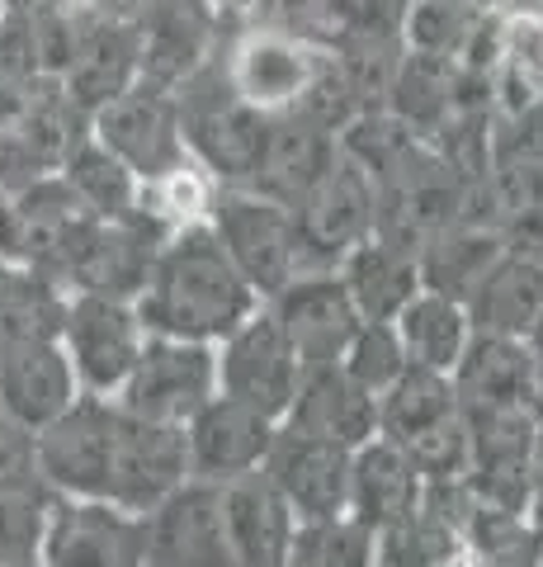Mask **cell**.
Segmentation results:
<instances>
[{
	"instance_id": "6da1fadb",
	"label": "cell",
	"mask_w": 543,
	"mask_h": 567,
	"mask_svg": "<svg viewBox=\"0 0 543 567\" xmlns=\"http://www.w3.org/2000/svg\"><path fill=\"white\" fill-rule=\"evenodd\" d=\"M33 458L52 496L104 502L128 516H147L175 487L189 483L185 431L137 421L114 398L81 393L33 435Z\"/></svg>"
},
{
	"instance_id": "7a4b0ae2",
	"label": "cell",
	"mask_w": 543,
	"mask_h": 567,
	"mask_svg": "<svg viewBox=\"0 0 543 567\" xmlns=\"http://www.w3.org/2000/svg\"><path fill=\"white\" fill-rule=\"evenodd\" d=\"M147 336H175V341L218 346L227 341L251 312H260V298L232 256L222 251L218 233L208 223H189L156 246L147 284L133 298Z\"/></svg>"
},
{
	"instance_id": "3957f363",
	"label": "cell",
	"mask_w": 543,
	"mask_h": 567,
	"mask_svg": "<svg viewBox=\"0 0 543 567\" xmlns=\"http://www.w3.org/2000/svg\"><path fill=\"white\" fill-rule=\"evenodd\" d=\"M222 20V14H218ZM218 66L227 85L237 91L241 104H251L265 118H293L307 110V100L317 95V85L331 76L336 52L307 39H293L284 29L255 24L247 14H237V29H218Z\"/></svg>"
},
{
	"instance_id": "277c9868",
	"label": "cell",
	"mask_w": 543,
	"mask_h": 567,
	"mask_svg": "<svg viewBox=\"0 0 543 567\" xmlns=\"http://www.w3.org/2000/svg\"><path fill=\"white\" fill-rule=\"evenodd\" d=\"M175 114H180V137H185L189 162H199L222 189H247L255 181L274 118L255 114L251 104L237 100L218 58H208L175 91Z\"/></svg>"
},
{
	"instance_id": "5b68a950",
	"label": "cell",
	"mask_w": 543,
	"mask_h": 567,
	"mask_svg": "<svg viewBox=\"0 0 543 567\" xmlns=\"http://www.w3.org/2000/svg\"><path fill=\"white\" fill-rule=\"evenodd\" d=\"M208 227L218 233L222 251L232 256L241 279L255 289L260 303H270L279 289H289L293 279H303L326 265L312 256V246L297 227V213L289 204L270 199L255 189H218Z\"/></svg>"
},
{
	"instance_id": "8992f818",
	"label": "cell",
	"mask_w": 543,
	"mask_h": 567,
	"mask_svg": "<svg viewBox=\"0 0 543 567\" xmlns=\"http://www.w3.org/2000/svg\"><path fill=\"white\" fill-rule=\"evenodd\" d=\"M58 341L72 360V374L85 398H118L137 360H143L147 327L128 298L66 293Z\"/></svg>"
},
{
	"instance_id": "52a82bcc",
	"label": "cell",
	"mask_w": 543,
	"mask_h": 567,
	"mask_svg": "<svg viewBox=\"0 0 543 567\" xmlns=\"http://www.w3.org/2000/svg\"><path fill=\"white\" fill-rule=\"evenodd\" d=\"M218 398V346L175 341V336H147L143 360L128 374L114 402L137 421L175 425L185 431L189 416Z\"/></svg>"
},
{
	"instance_id": "ba28073f",
	"label": "cell",
	"mask_w": 543,
	"mask_h": 567,
	"mask_svg": "<svg viewBox=\"0 0 543 567\" xmlns=\"http://www.w3.org/2000/svg\"><path fill=\"white\" fill-rule=\"evenodd\" d=\"M91 137L104 152H114L143 185L161 181V175L180 171L189 162L185 137H180V114H175V95L156 91L147 81H137L133 91H124L118 100L104 104V110H95Z\"/></svg>"
},
{
	"instance_id": "9c48e42d",
	"label": "cell",
	"mask_w": 543,
	"mask_h": 567,
	"mask_svg": "<svg viewBox=\"0 0 543 567\" xmlns=\"http://www.w3.org/2000/svg\"><path fill=\"white\" fill-rule=\"evenodd\" d=\"M143 563L147 567H237L222 487L189 477L156 511H147Z\"/></svg>"
},
{
	"instance_id": "30bf717a",
	"label": "cell",
	"mask_w": 543,
	"mask_h": 567,
	"mask_svg": "<svg viewBox=\"0 0 543 567\" xmlns=\"http://www.w3.org/2000/svg\"><path fill=\"white\" fill-rule=\"evenodd\" d=\"M297 374H303V364H297L289 336L279 331L265 303L227 336V341H218V393L255 406V412L270 416L274 425L284 421L289 402L297 393Z\"/></svg>"
},
{
	"instance_id": "8fae6325",
	"label": "cell",
	"mask_w": 543,
	"mask_h": 567,
	"mask_svg": "<svg viewBox=\"0 0 543 567\" xmlns=\"http://www.w3.org/2000/svg\"><path fill=\"white\" fill-rule=\"evenodd\" d=\"M76 398L81 383L58 336H33V331L0 336V416L39 435Z\"/></svg>"
},
{
	"instance_id": "7c38bea8",
	"label": "cell",
	"mask_w": 543,
	"mask_h": 567,
	"mask_svg": "<svg viewBox=\"0 0 543 567\" xmlns=\"http://www.w3.org/2000/svg\"><path fill=\"white\" fill-rule=\"evenodd\" d=\"M33 567H147L143 516H128L104 502L52 496Z\"/></svg>"
},
{
	"instance_id": "4fadbf2b",
	"label": "cell",
	"mask_w": 543,
	"mask_h": 567,
	"mask_svg": "<svg viewBox=\"0 0 543 567\" xmlns=\"http://www.w3.org/2000/svg\"><path fill=\"white\" fill-rule=\"evenodd\" d=\"M349 464H355V450L279 425L260 473L270 477V487L284 496L297 520H322L349 511Z\"/></svg>"
},
{
	"instance_id": "5bb4252c",
	"label": "cell",
	"mask_w": 543,
	"mask_h": 567,
	"mask_svg": "<svg viewBox=\"0 0 543 567\" xmlns=\"http://www.w3.org/2000/svg\"><path fill=\"white\" fill-rule=\"evenodd\" d=\"M293 213H297V227H303L312 256H317L326 270H336V260L345 251H355L359 241L374 237L378 189H374L369 175L341 152L322 181L293 204Z\"/></svg>"
},
{
	"instance_id": "9a60e30c",
	"label": "cell",
	"mask_w": 543,
	"mask_h": 567,
	"mask_svg": "<svg viewBox=\"0 0 543 567\" xmlns=\"http://www.w3.org/2000/svg\"><path fill=\"white\" fill-rule=\"evenodd\" d=\"M270 317L279 331L289 336V346L297 354V364H341V354L349 346V336L359 331L364 317L349 303L345 284L336 270H312L303 279H293L289 289H279L270 298Z\"/></svg>"
},
{
	"instance_id": "2e32d148",
	"label": "cell",
	"mask_w": 543,
	"mask_h": 567,
	"mask_svg": "<svg viewBox=\"0 0 543 567\" xmlns=\"http://www.w3.org/2000/svg\"><path fill=\"white\" fill-rule=\"evenodd\" d=\"M279 425L270 416H260L255 406L232 402V398H213L208 406H199L185 425V458H189V477L199 483H237V477L260 473L270 454Z\"/></svg>"
},
{
	"instance_id": "e0dca14e",
	"label": "cell",
	"mask_w": 543,
	"mask_h": 567,
	"mask_svg": "<svg viewBox=\"0 0 543 567\" xmlns=\"http://www.w3.org/2000/svg\"><path fill=\"white\" fill-rule=\"evenodd\" d=\"M218 10L203 0H147L137 14V48H143V76L156 91H180L195 71L218 52Z\"/></svg>"
},
{
	"instance_id": "ac0fdd59",
	"label": "cell",
	"mask_w": 543,
	"mask_h": 567,
	"mask_svg": "<svg viewBox=\"0 0 543 567\" xmlns=\"http://www.w3.org/2000/svg\"><path fill=\"white\" fill-rule=\"evenodd\" d=\"M279 425L312 440L359 450L378 435V398L364 393L341 364H312L297 374V393Z\"/></svg>"
},
{
	"instance_id": "d6986e66",
	"label": "cell",
	"mask_w": 543,
	"mask_h": 567,
	"mask_svg": "<svg viewBox=\"0 0 543 567\" xmlns=\"http://www.w3.org/2000/svg\"><path fill=\"white\" fill-rule=\"evenodd\" d=\"M449 383H453V398H459V412L530 406L539 393V374L524 341H515V336H487V331H472Z\"/></svg>"
},
{
	"instance_id": "ffe728a7",
	"label": "cell",
	"mask_w": 543,
	"mask_h": 567,
	"mask_svg": "<svg viewBox=\"0 0 543 567\" xmlns=\"http://www.w3.org/2000/svg\"><path fill=\"white\" fill-rule=\"evenodd\" d=\"M143 76V48H137V24H91L76 43L72 62L58 76L62 95L91 118L109 100L133 91Z\"/></svg>"
},
{
	"instance_id": "44dd1931",
	"label": "cell",
	"mask_w": 543,
	"mask_h": 567,
	"mask_svg": "<svg viewBox=\"0 0 543 567\" xmlns=\"http://www.w3.org/2000/svg\"><path fill=\"white\" fill-rule=\"evenodd\" d=\"M420 502H426V477L416 473L411 454L401 445L374 435L369 445L355 450V464H349V516L355 520L378 535V529L420 511Z\"/></svg>"
},
{
	"instance_id": "7402d4cb",
	"label": "cell",
	"mask_w": 543,
	"mask_h": 567,
	"mask_svg": "<svg viewBox=\"0 0 543 567\" xmlns=\"http://www.w3.org/2000/svg\"><path fill=\"white\" fill-rule=\"evenodd\" d=\"M336 275L364 322H397L401 308L420 293L416 251H407V246H397L378 233L369 241H359L355 251H345L336 260Z\"/></svg>"
},
{
	"instance_id": "603a6c76",
	"label": "cell",
	"mask_w": 543,
	"mask_h": 567,
	"mask_svg": "<svg viewBox=\"0 0 543 567\" xmlns=\"http://www.w3.org/2000/svg\"><path fill=\"white\" fill-rule=\"evenodd\" d=\"M222 502H227V529H232L237 567H284L297 516L289 511L284 496L270 487V477L265 473L237 477V483L222 487Z\"/></svg>"
},
{
	"instance_id": "cb8c5ba5",
	"label": "cell",
	"mask_w": 543,
	"mask_h": 567,
	"mask_svg": "<svg viewBox=\"0 0 543 567\" xmlns=\"http://www.w3.org/2000/svg\"><path fill=\"white\" fill-rule=\"evenodd\" d=\"M505 256V241L497 227L487 223H449L445 233H435L426 246L416 251L420 265V289L430 293H445L453 303H468L472 289L487 279V270Z\"/></svg>"
},
{
	"instance_id": "d4e9b609",
	"label": "cell",
	"mask_w": 543,
	"mask_h": 567,
	"mask_svg": "<svg viewBox=\"0 0 543 567\" xmlns=\"http://www.w3.org/2000/svg\"><path fill=\"white\" fill-rule=\"evenodd\" d=\"M463 308H468L472 331L515 336V341H524L534 327V317L543 312V265L530 256L505 251L492 270H487V279L472 289V298Z\"/></svg>"
},
{
	"instance_id": "484cf974",
	"label": "cell",
	"mask_w": 543,
	"mask_h": 567,
	"mask_svg": "<svg viewBox=\"0 0 543 567\" xmlns=\"http://www.w3.org/2000/svg\"><path fill=\"white\" fill-rule=\"evenodd\" d=\"M58 175L72 185L76 199L104 223H118V218L143 213V181H137V175L118 162L114 152H104L100 142L91 137V128L66 147Z\"/></svg>"
},
{
	"instance_id": "4316f807",
	"label": "cell",
	"mask_w": 543,
	"mask_h": 567,
	"mask_svg": "<svg viewBox=\"0 0 543 567\" xmlns=\"http://www.w3.org/2000/svg\"><path fill=\"white\" fill-rule=\"evenodd\" d=\"M393 327L401 336V346H407V360L420 369H435V374H453L472 341L468 308L430 289H420Z\"/></svg>"
},
{
	"instance_id": "83f0119b",
	"label": "cell",
	"mask_w": 543,
	"mask_h": 567,
	"mask_svg": "<svg viewBox=\"0 0 543 567\" xmlns=\"http://www.w3.org/2000/svg\"><path fill=\"white\" fill-rule=\"evenodd\" d=\"M453 416H459L453 383H449V374H435V369L407 364L388 393H378V435L393 440L401 450Z\"/></svg>"
},
{
	"instance_id": "f1b7e54d",
	"label": "cell",
	"mask_w": 543,
	"mask_h": 567,
	"mask_svg": "<svg viewBox=\"0 0 543 567\" xmlns=\"http://www.w3.org/2000/svg\"><path fill=\"white\" fill-rule=\"evenodd\" d=\"M492 10L478 6H453V0H411L407 24H401V48L420 52V58L463 62L472 48L482 43Z\"/></svg>"
},
{
	"instance_id": "f546056e",
	"label": "cell",
	"mask_w": 543,
	"mask_h": 567,
	"mask_svg": "<svg viewBox=\"0 0 543 567\" xmlns=\"http://www.w3.org/2000/svg\"><path fill=\"white\" fill-rule=\"evenodd\" d=\"M378 567H463V529L420 502L407 520L378 529Z\"/></svg>"
},
{
	"instance_id": "4dcf8cb0",
	"label": "cell",
	"mask_w": 543,
	"mask_h": 567,
	"mask_svg": "<svg viewBox=\"0 0 543 567\" xmlns=\"http://www.w3.org/2000/svg\"><path fill=\"white\" fill-rule=\"evenodd\" d=\"M284 567H378V535L349 511L345 516L297 520Z\"/></svg>"
},
{
	"instance_id": "1f68e13d",
	"label": "cell",
	"mask_w": 543,
	"mask_h": 567,
	"mask_svg": "<svg viewBox=\"0 0 543 567\" xmlns=\"http://www.w3.org/2000/svg\"><path fill=\"white\" fill-rule=\"evenodd\" d=\"M407 364H411L407 346H401V336H397L393 322H359V331L349 336V346L341 354V369L374 398L388 393Z\"/></svg>"
},
{
	"instance_id": "d6a6232c",
	"label": "cell",
	"mask_w": 543,
	"mask_h": 567,
	"mask_svg": "<svg viewBox=\"0 0 543 567\" xmlns=\"http://www.w3.org/2000/svg\"><path fill=\"white\" fill-rule=\"evenodd\" d=\"M48 506H52L48 487L0 492V567H33L39 563Z\"/></svg>"
},
{
	"instance_id": "836d02e7",
	"label": "cell",
	"mask_w": 543,
	"mask_h": 567,
	"mask_svg": "<svg viewBox=\"0 0 543 567\" xmlns=\"http://www.w3.org/2000/svg\"><path fill=\"white\" fill-rule=\"evenodd\" d=\"M14 487H43L39 458H33V431L0 416V492Z\"/></svg>"
},
{
	"instance_id": "e575fe53",
	"label": "cell",
	"mask_w": 543,
	"mask_h": 567,
	"mask_svg": "<svg viewBox=\"0 0 543 567\" xmlns=\"http://www.w3.org/2000/svg\"><path fill=\"white\" fill-rule=\"evenodd\" d=\"M524 350H530V360H534V374H539V383H543V312L534 317L530 336H524Z\"/></svg>"
},
{
	"instance_id": "d590c367",
	"label": "cell",
	"mask_w": 543,
	"mask_h": 567,
	"mask_svg": "<svg viewBox=\"0 0 543 567\" xmlns=\"http://www.w3.org/2000/svg\"><path fill=\"white\" fill-rule=\"evenodd\" d=\"M208 10H218V14H251L260 0H203Z\"/></svg>"
},
{
	"instance_id": "8d00e7d4",
	"label": "cell",
	"mask_w": 543,
	"mask_h": 567,
	"mask_svg": "<svg viewBox=\"0 0 543 567\" xmlns=\"http://www.w3.org/2000/svg\"><path fill=\"white\" fill-rule=\"evenodd\" d=\"M453 6H478V10H492L497 0H453Z\"/></svg>"
},
{
	"instance_id": "74e56055",
	"label": "cell",
	"mask_w": 543,
	"mask_h": 567,
	"mask_svg": "<svg viewBox=\"0 0 543 567\" xmlns=\"http://www.w3.org/2000/svg\"><path fill=\"white\" fill-rule=\"evenodd\" d=\"M0 14H6V0H0Z\"/></svg>"
}]
</instances>
